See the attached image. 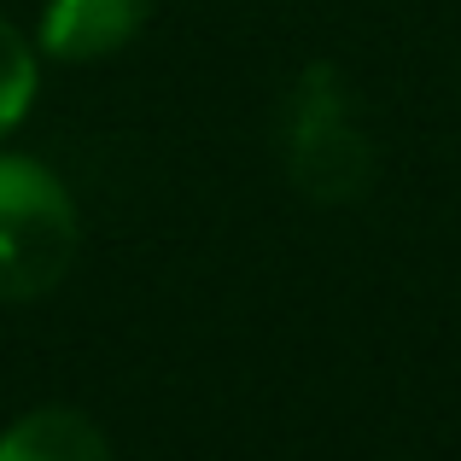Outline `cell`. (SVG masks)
Returning <instances> with one entry per match:
<instances>
[{"instance_id":"obj_1","label":"cell","mask_w":461,"mask_h":461,"mask_svg":"<svg viewBox=\"0 0 461 461\" xmlns=\"http://www.w3.org/2000/svg\"><path fill=\"white\" fill-rule=\"evenodd\" d=\"M82 216L65 181L30 152H0V304H35L70 275Z\"/></svg>"},{"instance_id":"obj_2","label":"cell","mask_w":461,"mask_h":461,"mask_svg":"<svg viewBox=\"0 0 461 461\" xmlns=\"http://www.w3.org/2000/svg\"><path fill=\"white\" fill-rule=\"evenodd\" d=\"M281 158L293 187L315 204H350L374 181V140L362 135L350 88L333 65H310L281 105Z\"/></svg>"},{"instance_id":"obj_3","label":"cell","mask_w":461,"mask_h":461,"mask_svg":"<svg viewBox=\"0 0 461 461\" xmlns=\"http://www.w3.org/2000/svg\"><path fill=\"white\" fill-rule=\"evenodd\" d=\"M152 18V0H47L35 23V47L65 65H94V59L123 53Z\"/></svg>"},{"instance_id":"obj_4","label":"cell","mask_w":461,"mask_h":461,"mask_svg":"<svg viewBox=\"0 0 461 461\" xmlns=\"http://www.w3.org/2000/svg\"><path fill=\"white\" fill-rule=\"evenodd\" d=\"M0 461H112V438L82 409L41 403L0 427Z\"/></svg>"},{"instance_id":"obj_5","label":"cell","mask_w":461,"mask_h":461,"mask_svg":"<svg viewBox=\"0 0 461 461\" xmlns=\"http://www.w3.org/2000/svg\"><path fill=\"white\" fill-rule=\"evenodd\" d=\"M35 88H41V59H35V47L18 35V23L0 12V140L30 117Z\"/></svg>"}]
</instances>
